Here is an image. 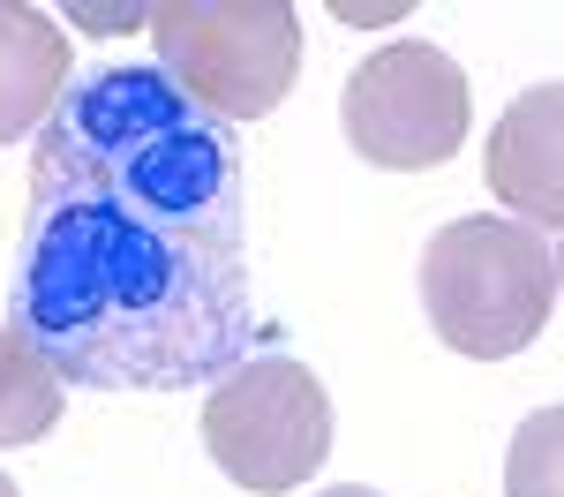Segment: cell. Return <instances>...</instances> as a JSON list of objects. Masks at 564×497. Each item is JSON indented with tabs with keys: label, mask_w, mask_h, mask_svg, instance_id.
Instances as JSON below:
<instances>
[{
	"label": "cell",
	"mask_w": 564,
	"mask_h": 497,
	"mask_svg": "<svg viewBox=\"0 0 564 497\" xmlns=\"http://www.w3.org/2000/svg\"><path fill=\"white\" fill-rule=\"evenodd\" d=\"M0 497H23V490H15V483H8V475H0Z\"/></svg>",
	"instance_id": "obj_12"
},
{
	"label": "cell",
	"mask_w": 564,
	"mask_h": 497,
	"mask_svg": "<svg viewBox=\"0 0 564 497\" xmlns=\"http://www.w3.org/2000/svg\"><path fill=\"white\" fill-rule=\"evenodd\" d=\"M550 264H557V294H564V249H557V257H550Z\"/></svg>",
	"instance_id": "obj_11"
},
{
	"label": "cell",
	"mask_w": 564,
	"mask_h": 497,
	"mask_svg": "<svg viewBox=\"0 0 564 497\" xmlns=\"http://www.w3.org/2000/svg\"><path fill=\"white\" fill-rule=\"evenodd\" d=\"M316 497H377L369 483H339V490H316Z\"/></svg>",
	"instance_id": "obj_10"
},
{
	"label": "cell",
	"mask_w": 564,
	"mask_h": 497,
	"mask_svg": "<svg viewBox=\"0 0 564 497\" xmlns=\"http://www.w3.org/2000/svg\"><path fill=\"white\" fill-rule=\"evenodd\" d=\"M159 76L212 121H263L302 68V15L286 0H159L143 8Z\"/></svg>",
	"instance_id": "obj_3"
},
{
	"label": "cell",
	"mask_w": 564,
	"mask_h": 497,
	"mask_svg": "<svg viewBox=\"0 0 564 497\" xmlns=\"http://www.w3.org/2000/svg\"><path fill=\"white\" fill-rule=\"evenodd\" d=\"M61 90H68V31L23 0H0V143L53 121Z\"/></svg>",
	"instance_id": "obj_7"
},
{
	"label": "cell",
	"mask_w": 564,
	"mask_h": 497,
	"mask_svg": "<svg viewBox=\"0 0 564 497\" xmlns=\"http://www.w3.org/2000/svg\"><path fill=\"white\" fill-rule=\"evenodd\" d=\"M481 181L512 212V226L564 234V84H534L497 114Z\"/></svg>",
	"instance_id": "obj_6"
},
{
	"label": "cell",
	"mask_w": 564,
	"mask_h": 497,
	"mask_svg": "<svg viewBox=\"0 0 564 497\" xmlns=\"http://www.w3.org/2000/svg\"><path fill=\"white\" fill-rule=\"evenodd\" d=\"M204 445L226 483L286 497L332 460V392L294 355L234 361L204 400Z\"/></svg>",
	"instance_id": "obj_4"
},
{
	"label": "cell",
	"mask_w": 564,
	"mask_h": 497,
	"mask_svg": "<svg viewBox=\"0 0 564 497\" xmlns=\"http://www.w3.org/2000/svg\"><path fill=\"white\" fill-rule=\"evenodd\" d=\"M61 400H68L61 377L0 324V445H39L61 422Z\"/></svg>",
	"instance_id": "obj_8"
},
{
	"label": "cell",
	"mask_w": 564,
	"mask_h": 497,
	"mask_svg": "<svg viewBox=\"0 0 564 497\" xmlns=\"http://www.w3.org/2000/svg\"><path fill=\"white\" fill-rule=\"evenodd\" d=\"M557 302V264L550 241L527 226L475 212L430 234L422 249V310L430 332L467 361H512L550 332Z\"/></svg>",
	"instance_id": "obj_2"
},
{
	"label": "cell",
	"mask_w": 564,
	"mask_h": 497,
	"mask_svg": "<svg viewBox=\"0 0 564 497\" xmlns=\"http://www.w3.org/2000/svg\"><path fill=\"white\" fill-rule=\"evenodd\" d=\"M505 497H564V407H534L512 430Z\"/></svg>",
	"instance_id": "obj_9"
},
{
	"label": "cell",
	"mask_w": 564,
	"mask_h": 497,
	"mask_svg": "<svg viewBox=\"0 0 564 497\" xmlns=\"http://www.w3.org/2000/svg\"><path fill=\"white\" fill-rule=\"evenodd\" d=\"M241 159L159 68H90L31 159L15 339L84 392L212 385L257 339Z\"/></svg>",
	"instance_id": "obj_1"
},
{
	"label": "cell",
	"mask_w": 564,
	"mask_h": 497,
	"mask_svg": "<svg viewBox=\"0 0 564 497\" xmlns=\"http://www.w3.org/2000/svg\"><path fill=\"white\" fill-rule=\"evenodd\" d=\"M347 143L384 174H430L467 143V76L444 45H377L347 76Z\"/></svg>",
	"instance_id": "obj_5"
}]
</instances>
